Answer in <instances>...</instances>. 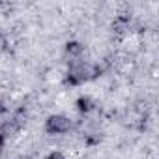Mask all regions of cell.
I'll use <instances>...</instances> for the list:
<instances>
[{"label": "cell", "instance_id": "cell-1", "mask_svg": "<svg viewBox=\"0 0 159 159\" xmlns=\"http://www.w3.org/2000/svg\"><path fill=\"white\" fill-rule=\"evenodd\" d=\"M98 67L94 62L84 60H77V62H67L66 73H64V83L67 86H81L88 81L98 79Z\"/></svg>", "mask_w": 159, "mask_h": 159}, {"label": "cell", "instance_id": "cell-2", "mask_svg": "<svg viewBox=\"0 0 159 159\" xmlns=\"http://www.w3.org/2000/svg\"><path fill=\"white\" fill-rule=\"evenodd\" d=\"M43 129H45V133L51 135V137H62V135H67V133L73 129V120H71L67 114L54 112V114H49V116L45 118Z\"/></svg>", "mask_w": 159, "mask_h": 159}, {"label": "cell", "instance_id": "cell-3", "mask_svg": "<svg viewBox=\"0 0 159 159\" xmlns=\"http://www.w3.org/2000/svg\"><path fill=\"white\" fill-rule=\"evenodd\" d=\"M84 54H86V45L81 39H67L64 43V58L67 62L84 60Z\"/></svg>", "mask_w": 159, "mask_h": 159}, {"label": "cell", "instance_id": "cell-4", "mask_svg": "<svg viewBox=\"0 0 159 159\" xmlns=\"http://www.w3.org/2000/svg\"><path fill=\"white\" fill-rule=\"evenodd\" d=\"M75 109H77L79 114L88 116V114H92V112L98 111V101L92 96H79L75 99Z\"/></svg>", "mask_w": 159, "mask_h": 159}, {"label": "cell", "instance_id": "cell-5", "mask_svg": "<svg viewBox=\"0 0 159 159\" xmlns=\"http://www.w3.org/2000/svg\"><path fill=\"white\" fill-rule=\"evenodd\" d=\"M45 159H67V157H66V153L60 152V150H51V152L45 155Z\"/></svg>", "mask_w": 159, "mask_h": 159}, {"label": "cell", "instance_id": "cell-6", "mask_svg": "<svg viewBox=\"0 0 159 159\" xmlns=\"http://www.w3.org/2000/svg\"><path fill=\"white\" fill-rule=\"evenodd\" d=\"M6 142H8V139L4 137V133L0 131V152H4V148H6Z\"/></svg>", "mask_w": 159, "mask_h": 159}, {"label": "cell", "instance_id": "cell-7", "mask_svg": "<svg viewBox=\"0 0 159 159\" xmlns=\"http://www.w3.org/2000/svg\"><path fill=\"white\" fill-rule=\"evenodd\" d=\"M6 112H8V105H6V101H4L2 98H0V116L6 114Z\"/></svg>", "mask_w": 159, "mask_h": 159}, {"label": "cell", "instance_id": "cell-8", "mask_svg": "<svg viewBox=\"0 0 159 159\" xmlns=\"http://www.w3.org/2000/svg\"><path fill=\"white\" fill-rule=\"evenodd\" d=\"M13 159H34L30 153H19V155H15Z\"/></svg>", "mask_w": 159, "mask_h": 159}, {"label": "cell", "instance_id": "cell-9", "mask_svg": "<svg viewBox=\"0 0 159 159\" xmlns=\"http://www.w3.org/2000/svg\"><path fill=\"white\" fill-rule=\"evenodd\" d=\"M0 36H2V28H0Z\"/></svg>", "mask_w": 159, "mask_h": 159}, {"label": "cell", "instance_id": "cell-10", "mask_svg": "<svg viewBox=\"0 0 159 159\" xmlns=\"http://www.w3.org/2000/svg\"><path fill=\"white\" fill-rule=\"evenodd\" d=\"M0 155H2V152H0Z\"/></svg>", "mask_w": 159, "mask_h": 159}]
</instances>
